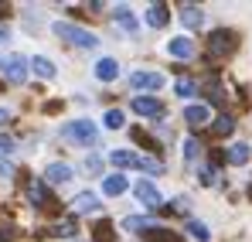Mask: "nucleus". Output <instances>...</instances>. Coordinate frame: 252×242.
I'll use <instances>...</instances> for the list:
<instances>
[{"instance_id": "12", "label": "nucleus", "mask_w": 252, "mask_h": 242, "mask_svg": "<svg viewBox=\"0 0 252 242\" xmlns=\"http://www.w3.org/2000/svg\"><path fill=\"white\" fill-rule=\"evenodd\" d=\"M184 120L191 123V126H201V123L211 120V109L205 103H191V106H184Z\"/></svg>"}, {"instance_id": "5", "label": "nucleus", "mask_w": 252, "mask_h": 242, "mask_svg": "<svg viewBox=\"0 0 252 242\" xmlns=\"http://www.w3.org/2000/svg\"><path fill=\"white\" fill-rule=\"evenodd\" d=\"M28 69H31V62L24 55H10L3 62V75H7V82H14V85H21V82L28 79Z\"/></svg>"}, {"instance_id": "28", "label": "nucleus", "mask_w": 252, "mask_h": 242, "mask_svg": "<svg viewBox=\"0 0 252 242\" xmlns=\"http://www.w3.org/2000/svg\"><path fill=\"white\" fill-rule=\"evenodd\" d=\"M174 89H177V96H194V92H198V85H194L191 79H177Z\"/></svg>"}, {"instance_id": "9", "label": "nucleus", "mask_w": 252, "mask_h": 242, "mask_svg": "<svg viewBox=\"0 0 252 242\" xmlns=\"http://www.w3.org/2000/svg\"><path fill=\"white\" fill-rule=\"evenodd\" d=\"M44 181H48V184H68V181H72V167H68V164H48V167H44Z\"/></svg>"}, {"instance_id": "11", "label": "nucleus", "mask_w": 252, "mask_h": 242, "mask_svg": "<svg viewBox=\"0 0 252 242\" xmlns=\"http://www.w3.org/2000/svg\"><path fill=\"white\" fill-rule=\"evenodd\" d=\"M95 208H99V195H95V191H79V195L72 198V211H75V215L95 211Z\"/></svg>"}, {"instance_id": "23", "label": "nucleus", "mask_w": 252, "mask_h": 242, "mask_svg": "<svg viewBox=\"0 0 252 242\" xmlns=\"http://www.w3.org/2000/svg\"><path fill=\"white\" fill-rule=\"evenodd\" d=\"M211 130H215V133H218V137H228V133H232V130H235V120H232V116H228V113H221V116H218V120L211 123Z\"/></svg>"}, {"instance_id": "1", "label": "nucleus", "mask_w": 252, "mask_h": 242, "mask_svg": "<svg viewBox=\"0 0 252 242\" xmlns=\"http://www.w3.org/2000/svg\"><path fill=\"white\" fill-rule=\"evenodd\" d=\"M109 164H113L116 171H143V174H154V177L164 171V167H160L157 161H150V157H140L136 150H126V147L113 150V154H109Z\"/></svg>"}, {"instance_id": "16", "label": "nucleus", "mask_w": 252, "mask_h": 242, "mask_svg": "<svg viewBox=\"0 0 252 242\" xmlns=\"http://www.w3.org/2000/svg\"><path fill=\"white\" fill-rule=\"evenodd\" d=\"M181 24H184V28H191V31H194V28H201V24H205V10H201V7H191V3H184V7H181Z\"/></svg>"}, {"instance_id": "6", "label": "nucleus", "mask_w": 252, "mask_h": 242, "mask_svg": "<svg viewBox=\"0 0 252 242\" xmlns=\"http://www.w3.org/2000/svg\"><path fill=\"white\" fill-rule=\"evenodd\" d=\"M133 113L150 116V120H160L164 116V103L154 99V96H133Z\"/></svg>"}, {"instance_id": "19", "label": "nucleus", "mask_w": 252, "mask_h": 242, "mask_svg": "<svg viewBox=\"0 0 252 242\" xmlns=\"http://www.w3.org/2000/svg\"><path fill=\"white\" fill-rule=\"evenodd\" d=\"M249 147H246V143H232V147H228V164H235V167H242V164H249Z\"/></svg>"}, {"instance_id": "31", "label": "nucleus", "mask_w": 252, "mask_h": 242, "mask_svg": "<svg viewBox=\"0 0 252 242\" xmlns=\"http://www.w3.org/2000/svg\"><path fill=\"white\" fill-rule=\"evenodd\" d=\"M0 150H3V154L14 150V140H10V137H0Z\"/></svg>"}, {"instance_id": "14", "label": "nucleus", "mask_w": 252, "mask_h": 242, "mask_svg": "<svg viewBox=\"0 0 252 242\" xmlns=\"http://www.w3.org/2000/svg\"><path fill=\"white\" fill-rule=\"evenodd\" d=\"M116 75H120V62L116 58H99L95 62V79L99 82H113Z\"/></svg>"}, {"instance_id": "22", "label": "nucleus", "mask_w": 252, "mask_h": 242, "mask_svg": "<svg viewBox=\"0 0 252 242\" xmlns=\"http://www.w3.org/2000/svg\"><path fill=\"white\" fill-rule=\"evenodd\" d=\"M113 14H116V21H120V24H123L126 31H136V17H133V10H129V7H126V3H120V7H116V10H113Z\"/></svg>"}, {"instance_id": "36", "label": "nucleus", "mask_w": 252, "mask_h": 242, "mask_svg": "<svg viewBox=\"0 0 252 242\" xmlns=\"http://www.w3.org/2000/svg\"><path fill=\"white\" fill-rule=\"evenodd\" d=\"M0 69H3V62H0Z\"/></svg>"}, {"instance_id": "33", "label": "nucleus", "mask_w": 252, "mask_h": 242, "mask_svg": "<svg viewBox=\"0 0 252 242\" xmlns=\"http://www.w3.org/2000/svg\"><path fill=\"white\" fill-rule=\"evenodd\" d=\"M10 38V31H7V28H0V41H7Z\"/></svg>"}, {"instance_id": "34", "label": "nucleus", "mask_w": 252, "mask_h": 242, "mask_svg": "<svg viewBox=\"0 0 252 242\" xmlns=\"http://www.w3.org/2000/svg\"><path fill=\"white\" fill-rule=\"evenodd\" d=\"M7 239H10V236H7V232H3V236H0V242H7Z\"/></svg>"}, {"instance_id": "25", "label": "nucleus", "mask_w": 252, "mask_h": 242, "mask_svg": "<svg viewBox=\"0 0 252 242\" xmlns=\"http://www.w3.org/2000/svg\"><path fill=\"white\" fill-rule=\"evenodd\" d=\"M102 123H106V126H109V130H120V126H123V123H126L123 109H109V113H106V116H102Z\"/></svg>"}, {"instance_id": "2", "label": "nucleus", "mask_w": 252, "mask_h": 242, "mask_svg": "<svg viewBox=\"0 0 252 242\" xmlns=\"http://www.w3.org/2000/svg\"><path fill=\"white\" fill-rule=\"evenodd\" d=\"M51 31H55L62 41L75 44V48H95V44H99V38H95L92 31H85V28H79V24H68V21H55Z\"/></svg>"}, {"instance_id": "21", "label": "nucleus", "mask_w": 252, "mask_h": 242, "mask_svg": "<svg viewBox=\"0 0 252 242\" xmlns=\"http://www.w3.org/2000/svg\"><path fill=\"white\" fill-rule=\"evenodd\" d=\"M188 236H191V239H194V242H208V239H211L208 225H205V222H194V218L188 222Z\"/></svg>"}, {"instance_id": "8", "label": "nucleus", "mask_w": 252, "mask_h": 242, "mask_svg": "<svg viewBox=\"0 0 252 242\" xmlns=\"http://www.w3.org/2000/svg\"><path fill=\"white\" fill-rule=\"evenodd\" d=\"M232 48H235V35H232V31H225V28H221V31H211L208 51L215 55V58H218L221 51H232Z\"/></svg>"}, {"instance_id": "13", "label": "nucleus", "mask_w": 252, "mask_h": 242, "mask_svg": "<svg viewBox=\"0 0 252 242\" xmlns=\"http://www.w3.org/2000/svg\"><path fill=\"white\" fill-rule=\"evenodd\" d=\"M167 21H170L167 3H150V7H147V24H150V28H164Z\"/></svg>"}, {"instance_id": "27", "label": "nucleus", "mask_w": 252, "mask_h": 242, "mask_svg": "<svg viewBox=\"0 0 252 242\" xmlns=\"http://www.w3.org/2000/svg\"><path fill=\"white\" fill-rule=\"evenodd\" d=\"M198 154H201V143H198L194 137H188V140H184V161H194Z\"/></svg>"}, {"instance_id": "26", "label": "nucleus", "mask_w": 252, "mask_h": 242, "mask_svg": "<svg viewBox=\"0 0 252 242\" xmlns=\"http://www.w3.org/2000/svg\"><path fill=\"white\" fill-rule=\"evenodd\" d=\"M92 232H95V242H113V225L109 222H99Z\"/></svg>"}, {"instance_id": "17", "label": "nucleus", "mask_w": 252, "mask_h": 242, "mask_svg": "<svg viewBox=\"0 0 252 242\" xmlns=\"http://www.w3.org/2000/svg\"><path fill=\"white\" fill-rule=\"evenodd\" d=\"M126 188H129V181H126L120 171H116V174H109V177H102V191H106V195H113V198H116V195H123Z\"/></svg>"}, {"instance_id": "30", "label": "nucleus", "mask_w": 252, "mask_h": 242, "mask_svg": "<svg viewBox=\"0 0 252 242\" xmlns=\"http://www.w3.org/2000/svg\"><path fill=\"white\" fill-rule=\"evenodd\" d=\"M170 208H174V211H188V202H184V198H174Z\"/></svg>"}, {"instance_id": "29", "label": "nucleus", "mask_w": 252, "mask_h": 242, "mask_svg": "<svg viewBox=\"0 0 252 242\" xmlns=\"http://www.w3.org/2000/svg\"><path fill=\"white\" fill-rule=\"evenodd\" d=\"M201 184H215V167H201Z\"/></svg>"}, {"instance_id": "4", "label": "nucleus", "mask_w": 252, "mask_h": 242, "mask_svg": "<svg viewBox=\"0 0 252 242\" xmlns=\"http://www.w3.org/2000/svg\"><path fill=\"white\" fill-rule=\"evenodd\" d=\"M133 195H136V202L143 205L147 211H157V208H164V195L157 191V184L154 181H136V188H133Z\"/></svg>"}, {"instance_id": "7", "label": "nucleus", "mask_w": 252, "mask_h": 242, "mask_svg": "<svg viewBox=\"0 0 252 242\" xmlns=\"http://www.w3.org/2000/svg\"><path fill=\"white\" fill-rule=\"evenodd\" d=\"M129 85L140 89V92H157V89H164V75L160 72H133Z\"/></svg>"}, {"instance_id": "18", "label": "nucleus", "mask_w": 252, "mask_h": 242, "mask_svg": "<svg viewBox=\"0 0 252 242\" xmlns=\"http://www.w3.org/2000/svg\"><path fill=\"white\" fill-rule=\"evenodd\" d=\"M31 72L41 75V79H55V62L44 58V55H34V58H31Z\"/></svg>"}, {"instance_id": "24", "label": "nucleus", "mask_w": 252, "mask_h": 242, "mask_svg": "<svg viewBox=\"0 0 252 242\" xmlns=\"http://www.w3.org/2000/svg\"><path fill=\"white\" fill-rule=\"evenodd\" d=\"M51 236H58V239H72V236H75V222H72V218H65V222L51 225Z\"/></svg>"}, {"instance_id": "35", "label": "nucleus", "mask_w": 252, "mask_h": 242, "mask_svg": "<svg viewBox=\"0 0 252 242\" xmlns=\"http://www.w3.org/2000/svg\"><path fill=\"white\" fill-rule=\"evenodd\" d=\"M3 10H7V7H3V3H0V17H3Z\"/></svg>"}, {"instance_id": "10", "label": "nucleus", "mask_w": 252, "mask_h": 242, "mask_svg": "<svg viewBox=\"0 0 252 242\" xmlns=\"http://www.w3.org/2000/svg\"><path fill=\"white\" fill-rule=\"evenodd\" d=\"M167 55H174V58H191V55H194V41L188 38V35L170 38L167 41Z\"/></svg>"}, {"instance_id": "20", "label": "nucleus", "mask_w": 252, "mask_h": 242, "mask_svg": "<svg viewBox=\"0 0 252 242\" xmlns=\"http://www.w3.org/2000/svg\"><path fill=\"white\" fill-rule=\"evenodd\" d=\"M123 229H129V232H136V229H143V232H154L157 225H154L150 218H140V215H129V218H123Z\"/></svg>"}, {"instance_id": "32", "label": "nucleus", "mask_w": 252, "mask_h": 242, "mask_svg": "<svg viewBox=\"0 0 252 242\" xmlns=\"http://www.w3.org/2000/svg\"><path fill=\"white\" fill-rule=\"evenodd\" d=\"M10 120V109H3V106H0V123H7Z\"/></svg>"}, {"instance_id": "3", "label": "nucleus", "mask_w": 252, "mask_h": 242, "mask_svg": "<svg viewBox=\"0 0 252 242\" xmlns=\"http://www.w3.org/2000/svg\"><path fill=\"white\" fill-rule=\"evenodd\" d=\"M62 133L68 137V140H75V143H82V147H92L95 140H99V126L89 120H72L62 126Z\"/></svg>"}, {"instance_id": "15", "label": "nucleus", "mask_w": 252, "mask_h": 242, "mask_svg": "<svg viewBox=\"0 0 252 242\" xmlns=\"http://www.w3.org/2000/svg\"><path fill=\"white\" fill-rule=\"evenodd\" d=\"M28 198L38 205V208H48V205H51V195H48V188H44L41 177H34V181L28 184Z\"/></svg>"}]
</instances>
